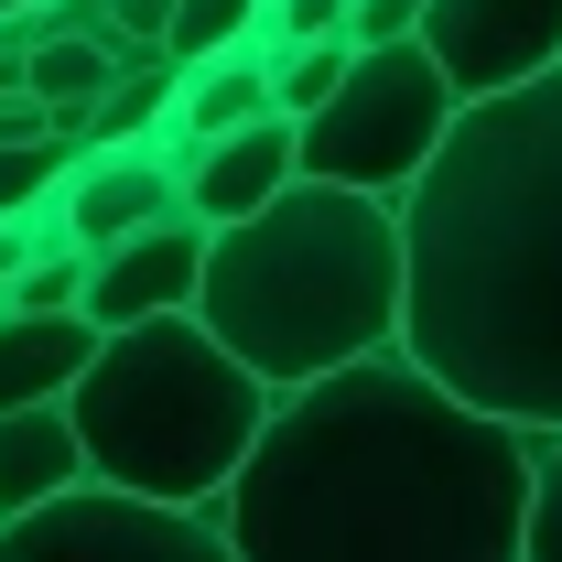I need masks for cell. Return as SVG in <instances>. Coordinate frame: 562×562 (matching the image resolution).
I'll return each instance as SVG.
<instances>
[{
  "mask_svg": "<svg viewBox=\"0 0 562 562\" xmlns=\"http://www.w3.org/2000/svg\"><path fill=\"white\" fill-rule=\"evenodd\" d=\"M216 530L227 562H519L530 432L390 336L271 390Z\"/></svg>",
  "mask_w": 562,
  "mask_h": 562,
  "instance_id": "6da1fadb",
  "label": "cell"
},
{
  "mask_svg": "<svg viewBox=\"0 0 562 562\" xmlns=\"http://www.w3.org/2000/svg\"><path fill=\"white\" fill-rule=\"evenodd\" d=\"M401 347L519 432L562 422V55L454 98L401 184Z\"/></svg>",
  "mask_w": 562,
  "mask_h": 562,
  "instance_id": "7a4b0ae2",
  "label": "cell"
},
{
  "mask_svg": "<svg viewBox=\"0 0 562 562\" xmlns=\"http://www.w3.org/2000/svg\"><path fill=\"white\" fill-rule=\"evenodd\" d=\"M195 314L271 390L336 368V357L390 347L401 336V195L292 173L271 206L206 227Z\"/></svg>",
  "mask_w": 562,
  "mask_h": 562,
  "instance_id": "3957f363",
  "label": "cell"
},
{
  "mask_svg": "<svg viewBox=\"0 0 562 562\" xmlns=\"http://www.w3.org/2000/svg\"><path fill=\"white\" fill-rule=\"evenodd\" d=\"M260 412H271V379L249 357H227V336L195 303L98 325V347L76 357V379H66V422H76L87 476L184 497V508H216V487L238 476Z\"/></svg>",
  "mask_w": 562,
  "mask_h": 562,
  "instance_id": "277c9868",
  "label": "cell"
},
{
  "mask_svg": "<svg viewBox=\"0 0 562 562\" xmlns=\"http://www.w3.org/2000/svg\"><path fill=\"white\" fill-rule=\"evenodd\" d=\"M443 120H454V76L432 66L422 33H390V44H357L347 76L292 120V151H303V173H325V184L401 195L422 162H432Z\"/></svg>",
  "mask_w": 562,
  "mask_h": 562,
  "instance_id": "5b68a950",
  "label": "cell"
},
{
  "mask_svg": "<svg viewBox=\"0 0 562 562\" xmlns=\"http://www.w3.org/2000/svg\"><path fill=\"white\" fill-rule=\"evenodd\" d=\"M0 562H227L216 508L120 487V476H66L55 497L0 519Z\"/></svg>",
  "mask_w": 562,
  "mask_h": 562,
  "instance_id": "8992f818",
  "label": "cell"
},
{
  "mask_svg": "<svg viewBox=\"0 0 562 562\" xmlns=\"http://www.w3.org/2000/svg\"><path fill=\"white\" fill-rule=\"evenodd\" d=\"M44 216L76 249H109V238H131L151 216H184V140H173V120L131 131V140H76L55 195H44Z\"/></svg>",
  "mask_w": 562,
  "mask_h": 562,
  "instance_id": "52a82bcc",
  "label": "cell"
},
{
  "mask_svg": "<svg viewBox=\"0 0 562 562\" xmlns=\"http://www.w3.org/2000/svg\"><path fill=\"white\" fill-rule=\"evenodd\" d=\"M422 44L454 76V98H487L562 55V0H422Z\"/></svg>",
  "mask_w": 562,
  "mask_h": 562,
  "instance_id": "ba28073f",
  "label": "cell"
},
{
  "mask_svg": "<svg viewBox=\"0 0 562 562\" xmlns=\"http://www.w3.org/2000/svg\"><path fill=\"white\" fill-rule=\"evenodd\" d=\"M195 271H206V216H151L131 238L87 249L76 314L87 325H131V314H162V303H195Z\"/></svg>",
  "mask_w": 562,
  "mask_h": 562,
  "instance_id": "9c48e42d",
  "label": "cell"
},
{
  "mask_svg": "<svg viewBox=\"0 0 562 562\" xmlns=\"http://www.w3.org/2000/svg\"><path fill=\"white\" fill-rule=\"evenodd\" d=\"M292 173H303V151H292V120H281V109H260V120H238V131L184 140V216L227 227V216L271 206Z\"/></svg>",
  "mask_w": 562,
  "mask_h": 562,
  "instance_id": "30bf717a",
  "label": "cell"
},
{
  "mask_svg": "<svg viewBox=\"0 0 562 562\" xmlns=\"http://www.w3.org/2000/svg\"><path fill=\"white\" fill-rule=\"evenodd\" d=\"M271 109V33H238L216 55H184V87H173V140H206V131H238Z\"/></svg>",
  "mask_w": 562,
  "mask_h": 562,
  "instance_id": "8fae6325",
  "label": "cell"
},
{
  "mask_svg": "<svg viewBox=\"0 0 562 562\" xmlns=\"http://www.w3.org/2000/svg\"><path fill=\"white\" fill-rule=\"evenodd\" d=\"M98 347V325L87 314H33V303H0V412H22V401H66L76 357Z\"/></svg>",
  "mask_w": 562,
  "mask_h": 562,
  "instance_id": "7c38bea8",
  "label": "cell"
},
{
  "mask_svg": "<svg viewBox=\"0 0 562 562\" xmlns=\"http://www.w3.org/2000/svg\"><path fill=\"white\" fill-rule=\"evenodd\" d=\"M66 476H87L66 401H22V412H0V519L33 508V497H55Z\"/></svg>",
  "mask_w": 562,
  "mask_h": 562,
  "instance_id": "4fadbf2b",
  "label": "cell"
},
{
  "mask_svg": "<svg viewBox=\"0 0 562 562\" xmlns=\"http://www.w3.org/2000/svg\"><path fill=\"white\" fill-rule=\"evenodd\" d=\"M173 87H184V66H173L162 44H120V66H109L98 109H87V140H131V131H162V120H173Z\"/></svg>",
  "mask_w": 562,
  "mask_h": 562,
  "instance_id": "5bb4252c",
  "label": "cell"
},
{
  "mask_svg": "<svg viewBox=\"0 0 562 562\" xmlns=\"http://www.w3.org/2000/svg\"><path fill=\"white\" fill-rule=\"evenodd\" d=\"M347 55H357V33H292V44H271V109L303 120V109L347 76Z\"/></svg>",
  "mask_w": 562,
  "mask_h": 562,
  "instance_id": "9a60e30c",
  "label": "cell"
},
{
  "mask_svg": "<svg viewBox=\"0 0 562 562\" xmlns=\"http://www.w3.org/2000/svg\"><path fill=\"white\" fill-rule=\"evenodd\" d=\"M519 562H562V422L530 432V530H519Z\"/></svg>",
  "mask_w": 562,
  "mask_h": 562,
  "instance_id": "2e32d148",
  "label": "cell"
},
{
  "mask_svg": "<svg viewBox=\"0 0 562 562\" xmlns=\"http://www.w3.org/2000/svg\"><path fill=\"white\" fill-rule=\"evenodd\" d=\"M238 33H260V0H173L162 55L184 66V55H216V44H238Z\"/></svg>",
  "mask_w": 562,
  "mask_h": 562,
  "instance_id": "e0dca14e",
  "label": "cell"
},
{
  "mask_svg": "<svg viewBox=\"0 0 562 562\" xmlns=\"http://www.w3.org/2000/svg\"><path fill=\"white\" fill-rule=\"evenodd\" d=\"M76 281H87V249H76V238H33V260L11 271V292H0V303H33V314H66V303H76Z\"/></svg>",
  "mask_w": 562,
  "mask_h": 562,
  "instance_id": "ac0fdd59",
  "label": "cell"
},
{
  "mask_svg": "<svg viewBox=\"0 0 562 562\" xmlns=\"http://www.w3.org/2000/svg\"><path fill=\"white\" fill-rule=\"evenodd\" d=\"M55 173H66V140H55V131H33V140H0V216L44 206V195H55Z\"/></svg>",
  "mask_w": 562,
  "mask_h": 562,
  "instance_id": "d6986e66",
  "label": "cell"
},
{
  "mask_svg": "<svg viewBox=\"0 0 562 562\" xmlns=\"http://www.w3.org/2000/svg\"><path fill=\"white\" fill-rule=\"evenodd\" d=\"M260 33L292 44V33H347V0H260Z\"/></svg>",
  "mask_w": 562,
  "mask_h": 562,
  "instance_id": "ffe728a7",
  "label": "cell"
},
{
  "mask_svg": "<svg viewBox=\"0 0 562 562\" xmlns=\"http://www.w3.org/2000/svg\"><path fill=\"white\" fill-rule=\"evenodd\" d=\"M357 44H390V33H422V0H347Z\"/></svg>",
  "mask_w": 562,
  "mask_h": 562,
  "instance_id": "44dd1931",
  "label": "cell"
},
{
  "mask_svg": "<svg viewBox=\"0 0 562 562\" xmlns=\"http://www.w3.org/2000/svg\"><path fill=\"white\" fill-rule=\"evenodd\" d=\"M173 0H109V44H162Z\"/></svg>",
  "mask_w": 562,
  "mask_h": 562,
  "instance_id": "7402d4cb",
  "label": "cell"
},
{
  "mask_svg": "<svg viewBox=\"0 0 562 562\" xmlns=\"http://www.w3.org/2000/svg\"><path fill=\"white\" fill-rule=\"evenodd\" d=\"M44 22H76V33H109V0H44Z\"/></svg>",
  "mask_w": 562,
  "mask_h": 562,
  "instance_id": "603a6c76",
  "label": "cell"
},
{
  "mask_svg": "<svg viewBox=\"0 0 562 562\" xmlns=\"http://www.w3.org/2000/svg\"><path fill=\"white\" fill-rule=\"evenodd\" d=\"M11 11H44V0H0V22H11Z\"/></svg>",
  "mask_w": 562,
  "mask_h": 562,
  "instance_id": "cb8c5ba5",
  "label": "cell"
}]
</instances>
